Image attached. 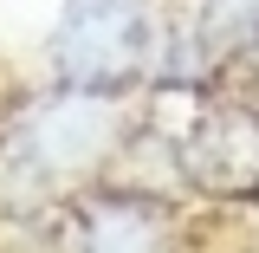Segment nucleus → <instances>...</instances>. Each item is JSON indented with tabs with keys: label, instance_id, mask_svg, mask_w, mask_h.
<instances>
[{
	"label": "nucleus",
	"instance_id": "1",
	"mask_svg": "<svg viewBox=\"0 0 259 253\" xmlns=\"http://www.w3.org/2000/svg\"><path fill=\"white\" fill-rule=\"evenodd\" d=\"M149 0H65L59 32H52V65L78 91H110L136 78V65L149 59Z\"/></svg>",
	"mask_w": 259,
	"mask_h": 253
},
{
	"label": "nucleus",
	"instance_id": "2",
	"mask_svg": "<svg viewBox=\"0 0 259 253\" xmlns=\"http://www.w3.org/2000/svg\"><path fill=\"white\" fill-rule=\"evenodd\" d=\"M117 104L104 91H65L52 104H39L20 136H13V169L26 175V182H65V175H78V169H91L117 150Z\"/></svg>",
	"mask_w": 259,
	"mask_h": 253
},
{
	"label": "nucleus",
	"instance_id": "3",
	"mask_svg": "<svg viewBox=\"0 0 259 253\" xmlns=\"http://www.w3.org/2000/svg\"><path fill=\"white\" fill-rule=\"evenodd\" d=\"M168 247V227L149 201L136 195H104L91 214H84V247L78 253H162Z\"/></svg>",
	"mask_w": 259,
	"mask_h": 253
},
{
	"label": "nucleus",
	"instance_id": "4",
	"mask_svg": "<svg viewBox=\"0 0 259 253\" xmlns=\"http://www.w3.org/2000/svg\"><path fill=\"white\" fill-rule=\"evenodd\" d=\"M201 39L207 46H221V52H233V46H253L259 39V0H201Z\"/></svg>",
	"mask_w": 259,
	"mask_h": 253
}]
</instances>
